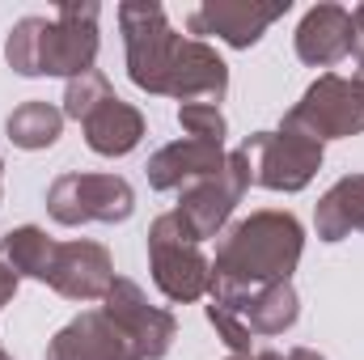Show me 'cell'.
Listing matches in <instances>:
<instances>
[{
    "label": "cell",
    "mask_w": 364,
    "mask_h": 360,
    "mask_svg": "<svg viewBox=\"0 0 364 360\" xmlns=\"http://www.w3.org/2000/svg\"><path fill=\"white\" fill-rule=\"evenodd\" d=\"M149 271H153V284L161 288V297L178 301V305L208 297V288H212V259L199 250L195 233L186 229V221L174 208L149 225Z\"/></svg>",
    "instance_id": "3"
},
{
    "label": "cell",
    "mask_w": 364,
    "mask_h": 360,
    "mask_svg": "<svg viewBox=\"0 0 364 360\" xmlns=\"http://www.w3.org/2000/svg\"><path fill=\"white\" fill-rule=\"evenodd\" d=\"M237 153L250 166V186L284 191V195L305 191L314 182V174L322 170V144L301 136V132H288V127L246 136L237 144Z\"/></svg>",
    "instance_id": "6"
},
{
    "label": "cell",
    "mask_w": 364,
    "mask_h": 360,
    "mask_svg": "<svg viewBox=\"0 0 364 360\" xmlns=\"http://www.w3.org/2000/svg\"><path fill=\"white\" fill-rule=\"evenodd\" d=\"M246 191H250V166H246V157L233 149L216 174L182 186L174 212L186 221V229L195 233V242H208V238H220V233L229 229V216H233V208L246 199Z\"/></svg>",
    "instance_id": "8"
},
{
    "label": "cell",
    "mask_w": 364,
    "mask_h": 360,
    "mask_svg": "<svg viewBox=\"0 0 364 360\" xmlns=\"http://www.w3.org/2000/svg\"><path fill=\"white\" fill-rule=\"evenodd\" d=\"M123 360H140V356H136V352H132V356H123Z\"/></svg>",
    "instance_id": "31"
},
{
    "label": "cell",
    "mask_w": 364,
    "mask_h": 360,
    "mask_svg": "<svg viewBox=\"0 0 364 360\" xmlns=\"http://www.w3.org/2000/svg\"><path fill=\"white\" fill-rule=\"evenodd\" d=\"M352 30H356V43H352V60H364V4L352 9Z\"/></svg>",
    "instance_id": "25"
},
{
    "label": "cell",
    "mask_w": 364,
    "mask_h": 360,
    "mask_svg": "<svg viewBox=\"0 0 364 360\" xmlns=\"http://www.w3.org/2000/svg\"><path fill=\"white\" fill-rule=\"evenodd\" d=\"M55 250H60V242L47 238V229H38V225H17V229H9L0 238V263L17 280L47 284L51 268H55Z\"/></svg>",
    "instance_id": "19"
},
{
    "label": "cell",
    "mask_w": 364,
    "mask_h": 360,
    "mask_svg": "<svg viewBox=\"0 0 364 360\" xmlns=\"http://www.w3.org/2000/svg\"><path fill=\"white\" fill-rule=\"evenodd\" d=\"M17 284H21V280H17L13 271H9L4 263H0V309H4V305H9V301L17 297Z\"/></svg>",
    "instance_id": "26"
},
{
    "label": "cell",
    "mask_w": 364,
    "mask_h": 360,
    "mask_svg": "<svg viewBox=\"0 0 364 360\" xmlns=\"http://www.w3.org/2000/svg\"><path fill=\"white\" fill-rule=\"evenodd\" d=\"M178 127L191 140H203V144H216V149H225V136H229V123H225L220 106H212V102L178 106Z\"/></svg>",
    "instance_id": "22"
},
{
    "label": "cell",
    "mask_w": 364,
    "mask_h": 360,
    "mask_svg": "<svg viewBox=\"0 0 364 360\" xmlns=\"http://www.w3.org/2000/svg\"><path fill=\"white\" fill-rule=\"evenodd\" d=\"M292 9V0H208L186 13V30L195 38L212 34L233 51L255 47L275 21Z\"/></svg>",
    "instance_id": "10"
},
{
    "label": "cell",
    "mask_w": 364,
    "mask_h": 360,
    "mask_svg": "<svg viewBox=\"0 0 364 360\" xmlns=\"http://www.w3.org/2000/svg\"><path fill=\"white\" fill-rule=\"evenodd\" d=\"M212 301V297H208ZM220 305H233L242 314V322L250 327V335L259 339H272V335H284L296 327L301 318V297L292 288V280H275V284H263L246 297H233V301H220Z\"/></svg>",
    "instance_id": "17"
},
{
    "label": "cell",
    "mask_w": 364,
    "mask_h": 360,
    "mask_svg": "<svg viewBox=\"0 0 364 360\" xmlns=\"http://www.w3.org/2000/svg\"><path fill=\"white\" fill-rule=\"evenodd\" d=\"M123 356H132V348L102 309H81L47 344V360H123Z\"/></svg>",
    "instance_id": "14"
},
{
    "label": "cell",
    "mask_w": 364,
    "mask_h": 360,
    "mask_svg": "<svg viewBox=\"0 0 364 360\" xmlns=\"http://www.w3.org/2000/svg\"><path fill=\"white\" fill-rule=\"evenodd\" d=\"M0 360H13V356H9V352H4V348H0Z\"/></svg>",
    "instance_id": "30"
},
{
    "label": "cell",
    "mask_w": 364,
    "mask_h": 360,
    "mask_svg": "<svg viewBox=\"0 0 364 360\" xmlns=\"http://www.w3.org/2000/svg\"><path fill=\"white\" fill-rule=\"evenodd\" d=\"M225 93H229V64L220 60V51L203 38L182 34L170 81H166V97H178V106H186V102L220 106Z\"/></svg>",
    "instance_id": "12"
},
{
    "label": "cell",
    "mask_w": 364,
    "mask_h": 360,
    "mask_svg": "<svg viewBox=\"0 0 364 360\" xmlns=\"http://www.w3.org/2000/svg\"><path fill=\"white\" fill-rule=\"evenodd\" d=\"M43 26H47V17H38V13L13 21V30L4 38V60L17 77H43Z\"/></svg>",
    "instance_id": "21"
},
{
    "label": "cell",
    "mask_w": 364,
    "mask_h": 360,
    "mask_svg": "<svg viewBox=\"0 0 364 360\" xmlns=\"http://www.w3.org/2000/svg\"><path fill=\"white\" fill-rule=\"evenodd\" d=\"M314 229L322 242H343L352 233H364V174H343L318 199Z\"/></svg>",
    "instance_id": "18"
},
{
    "label": "cell",
    "mask_w": 364,
    "mask_h": 360,
    "mask_svg": "<svg viewBox=\"0 0 364 360\" xmlns=\"http://www.w3.org/2000/svg\"><path fill=\"white\" fill-rule=\"evenodd\" d=\"M102 314L114 322V331L127 339V348L140 360L170 356V348L178 339V318L166 305H153L144 297V288L127 275H114L110 292L102 297Z\"/></svg>",
    "instance_id": "7"
},
{
    "label": "cell",
    "mask_w": 364,
    "mask_h": 360,
    "mask_svg": "<svg viewBox=\"0 0 364 360\" xmlns=\"http://www.w3.org/2000/svg\"><path fill=\"white\" fill-rule=\"evenodd\" d=\"M229 360H267V352H255V356H229Z\"/></svg>",
    "instance_id": "28"
},
{
    "label": "cell",
    "mask_w": 364,
    "mask_h": 360,
    "mask_svg": "<svg viewBox=\"0 0 364 360\" xmlns=\"http://www.w3.org/2000/svg\"><path fill=\"white\" fill-rule=\"evenodd\" d=\"M119 30H123V55H127L132 85L166 97V81H170V68H174V55L182 43V34L170 26L166 9L157 0H123Z\"/></svg>",
    "instance_id": "2"
},
{
    "label": "cell",
    "mask_w": 364,
    "mask_h": 360,
    "mask_svg": "<svg viewBox=\"0 0 364 360\" xmlns=\"http://www.w3.org/2000/svg\"><path fill=\"white\" fill-rule=\"evenodd\" d=\"M4 136L26 149V153H38V149H51L60 136H64V110L43 102V97H30L21 102L9 119H4Z\"/></svg>",
    "instance_id": "20"
},
{
    "label": "cell",
    "mask_w": 364,
    "mask_h": 360,
    "mask_svg": "<svg viewBox=\"0 0 364 360\" xmlns=\"http://www.w3.org/2000/svg\"><path fill=\"white\" fill-rule=\"evenodd\" d=\"M203 314H208V322H212V331H216V339L233 352V356H255L250 352V344H255V335H250V327L242 322V314L233 309V305H220V301H208L203 305Z\"/></svg>",
    "instance_id": "24"
},
{
    "label": "cell",
    "mask_w": 364,
    "mask_h": 360,
    "mask_svg": "<svg viewBox=\"0 0 364 360\" xmlns=\"http://www.w3.org/2000/svg\"><path fill=\"white\" fill-rule=\"evenodd\" d=\"M110 93L114 90H110L106 73L93 68V73H81V77H73V81L64 85V106H60V110H64V119H77V123H81L93 106H102Z\"/></svg>",
    "instance_id": "23"
},
{
    "label": "cell",
    "mask_w": 364,
    "mask_h": 360,
    "mask_svg": "<svg viewBox=\"0 0 364 360\" xmlns=\"http://www.w3.org/2000/svg\"><path fill=\"white\" fill-rule=\"evenodd\" d=\"M352 43H356V30H352V9L343 4H314L296 34H292V47H296V60L309 64V68H335L352 55Z\"/></svg>",
    "instance_id": "13"
},
{
    "label": "cell",
    "mask_w": 364,
    "mask_h": 360,
    "mask_svg": "<svg viewBox=\"0 0 364 360\" xmlns=\"http://www.w3.org/2000/svg\"><path fill=\"white\" fill-rule=\"evenodd\" d=\"M288 132H301L318 144L326 140H348L364 132V85L356 77H339V73H322L309 90L301 93V102L284 115Z\"/></svg>",
    "instance_id": "4"
},
{
    "label": "cell",
    "mask_w": 364,
    "mask_h": 360,
    "mask_svg": "<svg viewBox=\"0 0 364 360\" xmlns=\"http://www.w3.org/2000/svg\"><path fill=\"white\" fill-rule=\"evenodd\" d=\"M225 157H229L225 149L182 136L174 144H161V149L149 157L144 174H149V186H153V191H182V186H191V182L216 174V170L225 166Z\"/></svg>",
    "instance_id": "15"
},
{
    "label": "cell",
    "mask_w": 364,
    "mask_h": 360,
    "mask_svg": "<svg viewBox=\"0 0 364 360\" xmlns=\"http://www.w3.org/2000/svg\"><path fill=\"white\" fill-rule=\"evenodd\" d=\"M47 212L55 225L77 229V225H123L136 212V191L123 174H81L68 170L51 182L47 191Z\"/></svg>",
    "instance_id": "5"
},
{
    "label": "cell",
    "mask_w": 364,
    "mask_h": 360,
    "mask_svg": "<svg viewBox=\"0 0 364 360\" xmlns=\"http://www.w3.org/2000/svg\"><path fill=\"white\" fill-rule=\"evenodd\" d=\"M81 132L97 157H127L144 140V115L132 102H123L119 93H110L102 106H93L81 119Z\"/></svg>",
    "instance_id": "16"
},
{
    "label": "cell",
    "mask_w": 364,
    "mask_h": 360,
    "mask_svg": "<svg viewBox=\"0 0 364 360\" xmlns=\"http://www.w3.org/2000/svg\"><path fill=\"white\" fill-rule=\"evenodd\" d=\"M97 17H102V4H93V0L60 4L55 17H47V26H43V77L73 81L81 73H93Z\"/></svg>",
    "instance_id": "9"
},
{
    "label": "cell",
    "mask_w": 364,
    "mask_h": 360,
    "mask_svg": "<svg viewBox=\"0 0 364 360\" xmlns=\"http://www.w3.org/2000/svg\"><path fill=\"white\" fill-rule=\"evenodd\" d=\"M0 195H4V157H0Z\"/></svg>",
    "instance_id": "29"
},
{
    "label": "cell",
    "mask_w": 364,
    "mask_h": 360,
    "mask_svg": "<svg viewBox=\"0 0 364 360\" xmlns=\"http://www.w3.org/2000/svg\"><path fill=\"white\" fill-rule=\"evenodd\" d=\"M64 301H102L114 284V259L102 242H90V238H77V242H60L55 250V268H51V280H47Z\"/></svg>",
    "instance_id": "11"
},
{
    "label": "cell",
    "mask_w": 364,
    "mask_h": 360,
    "mask_svg": "<svg viewBox=\"0 0 364 360\" xmlns=\"http://www.w3.org/2000/svg\"><path fill=\"white\" fill-rule=\"evenodd\" d=\"M305 255V229L292 212L263 208L229 225L212 255V301L246 297L263 284L292 280V271Z\"/></svg>",
    "instance_id": "1"
},
{
    "label": "cell",
    "mask_w": 364,
    "mask_h": 360,
    "mask_svg": "<svg viewBox=\"0 0 364 360\" xmlns=\"http://www.w3.org/2000/svg\"><path fill=\"white\" fill-rule=\"evenodd\" d=\"M267 360H326L322 352H314V348H292V352H267Z\"/></svg>",
    "instance_id": "27"
}]
</instances>
